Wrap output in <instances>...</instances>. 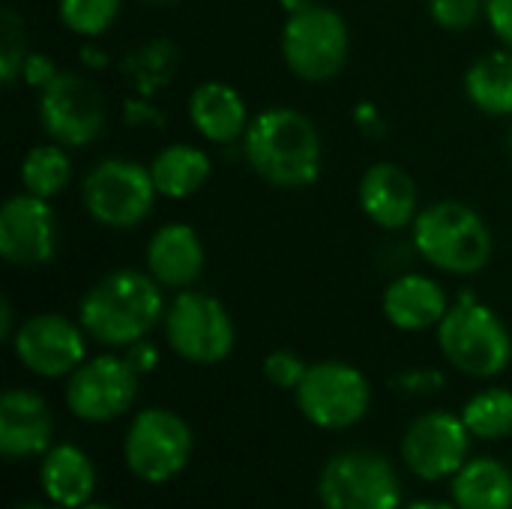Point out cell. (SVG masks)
<instances>
[{
    "mask_svg": "<svg viewBox=\"0 0 512 509\" xmlns=\"http://www.w3.org/2000/svg\"><path fill=\"white\" fill-rule=\"evenodd\" d=\"M249 168L279 189H303L321 177L324 144L321 132L297 108H267L249 120L243 135Z\"/></svg>",
    "mask_w": 512,
    "mask_h": 509,
    "instance_id": "1",
    "label": "cell"
},
{
    "mask_svg": "<svg viewBox=\"0 0 512 509\" xmlns=\"http://www.w3.org/2000/svg\"><path fill=\"white\" fill-rule=\"evenodd\" d=\"M162 285L141 270L105 273L78 303V324L105 348H129L165 318Z\"/></svg>",
    "mask_w": 512,
    "mask_h": 509,
    "instance_id": "2",
    "label": "cell"
},
{
    "mask_svg": "<svg viewBox=\"0 0 512 509\" xmlns=\"http://www.w3.org/2000/svg\"><path fill=\"white\" fill-rule=\"evenodd\" d=\"M414 249L426 264L453 276H474L492 261V231L486 219L459 201H438L417 213L411 225Z\"/></svg>",
    "mask_w": 512,
    "mask_h": 509,
    "instance_id": "3",
    "label": "cell"
},
{
    "mask_svg": "<svg viewBox=\"0 0 512 509\" xmlns=\"http://www.w3.org/2000/svg\"><path fill=\"white\" fill-rule=\"evenodd\" d=\"M438 345L447 363L468 378H495L512 360V339L504 321L465 291L438 324Z\"/></svg>",
    "mask_w": 512,
    "mask_h": 509,
    "instance_id": "4",
    "label": "cell"
},
{
    "mask_svg": "<svg viewBox=\"0 0 512 509\" xmlns=\"http://www.w3.org/2000/svg\"><path fill=\"white\" fill-rule=\"evenodd\" d=\"M351 33L345 18L321 3H312L282 24V60L285 66L309 84L333 81L348 60Z\"/></svg>",
    "mask_w": 512,
    "mask_h": 509,
    "instance_id": "5",
    "label": "cell"
},
{
    "mask_svg": "<svg viewBox=\"0 0 512 509\" xmlns=\"http://www.w3.org/2000/svg\"><path fill=\"white\" fill-rule=\"evenodd\" d=\"M156 198L159 192L150 177V168L132 159H102L87 171L81 183V201L87 216L111 231L138 228L150 216Z\"/></svg>",
    "mask_w": 512,
    "mask_h": 509,
    "instance_id": "6",
    "label": "cell"
},
{
    "mask_svg": "<svg viewBox=\"0 0 512 509\" xmlns=\"http://www.w3.org/2000/svg\"><path fill=\"white\" fill-rule=\"evenodd\" d=\"M168 348L195 366H216L231 357L237 330L222 300L204 291H180L162 318Z\"/></svg>",
    "mask_w": 512,
    "mask_h": 509,
    "instance_id": "7",
    "label": "cell"
},
{
    "mask_svg": "<svg viewBox=\"0 0 512 509\" xmlns=\"http://www.w3.org/2000/svg\"><path fill=\"white\" fill-rule=\"evenodd\" d=\"M192 429L189 423L168 408H144L129 423L123 441V459L135 480L162 486L180 477L192 459Z\"/></svg>",
    "mask_w": 512,
    "mask_h": 509,
    "instance_id": "8",
    "label": "cell"
},
{
    "mask_svg": "<svg viewBox=\"0 0 512 509\" xmlns=\"http://www.w3.org/2000/svg\"><path fill=\"white\" fill-rule=\"evenodd\" d=\"M294 396L300 414L327 432H345L357 426L372 405V387L366 375L342 360L312 363Z\"/></svg>",
    "mask_w": 512,
    "mask_h": 509,
    "instance_id": "9",
    "label": "cell"
},
{
    "mask_svg": "<svg viewBox=\"0 0 512 509\" xmlns=\"http://www.w3.org/2000/svg\"><path fill=\"white\" fill-rule=\"evenodd\" d=\"M324 509H402V483L390 459L351 450L327 459L318 474Z\"/></svg>",
    "mask_w": 512,
    "mask_h": 509,
    "instance_id": "10",
    "label": "cell"
},
{
    "mask_svg": "<svg viewBox=\"0 0 512 509\" xmlns=\"http://www.w3.org/2000/svg\"><path fill=\"white\" fill-rule=\"evenodd\" d=\"M39 126L63 147H87L99 138L105 126L102 90L75 72H57L48 87L39 90Z\"/></svg>",
    "mask_w": 512,
    "mask_h": 509,
    "instance_id": "11",
    "label": "cell"
},
{
    "mask_svg": "<svg viewBox=\"0 0 512 509\" xmlns=\"http://www.w3.org/2000/svg\"><path fill=\"white\" fill-rule=\"evenodd\" d=\"M138 381L126 357H90L66 378V408L84 423H111L135 405Z\"/></svg>",
    "mask_w": 512,
    "mask_h": 509,
    "instance_id": "12",
    "label": "cell"
},
{
    "mask_svg": "<svg viewBox=\"0 0 512 509\" xmlns=\"http://www.w3.org/2000/svg\"><path fill=\"white\" fill-rule=\"evenodd\" d=\"M15 360L39 378H69L87 360V333L60 312H39L12 336Z\"/></svg>",
    "mask_w": 512,
    "mask_h": 509,
    "instance_id": "13",
    "label": "cell"
},
{
    "mask_svg": "<svg viewBox=\"0 0 512 509\" xmlns=\"http://www.w3.org/2000/svg\"><path fill=\"white\" fill-rule=\"evenodd\" d=\"M471 432L462 417L450 411H429L420 414L405 438H402V459L408 471L426 483H438L444 477H456L468 462Z\"/></svg>",
    "mask_w": 512,
    "mask_h": 509,
    "instance_id": "14",
    "label": "cell"
},
{
    "mask_svg": "<svg viewBox=\"0 0 512 509\" xmlns=\"http://www.w3.org/2000/svg\"><path fill=\"white\" fill-rule=\"evenodd\" d=\"M57 216L51 201L30 192L9 195L0 207V255L12 267L48 264L57 252Z\"/></svg>",
    "mask_w": 512,
    "mask_h": 509,
    "instance_id": "15",
    "label": "cell"
},
{
    "mask_svg": "<svg viewBox=\"0 0 512 509\" xmlns=\"http://www.w3.org/2000/svg\"><path fill=\"white\" fill-rule=\"evenodd\" d=\"M360 210L384 231H402L417 219V183L396 162H375L357 186Z\"/></svg>",
    "mask_w": 512,
    "mask_h": 509,
    "instance_id": "16",
    "label": "cell"
},
{
    "mask_svg": "<svg viewBox=\"0 0 512 509\" xmlns=\"http://www.w3.org/2000/svg\"><path fill=\"white\" fill-rule=\"evenodd\" d=\"M54 420L48 402L24 387L6 390L0 399V453L6 459H33L51 450Z\"/></svg>",
    "mask_w": 512,
    "mask_h": 509,
    "instance_id": "17",
    "label": "cell"
},
{
    "mask_svg": "<svg viewBox=\"0 0 512 509\" xmlns=\"http://www.w3.org/2000/svg\"><path fill=\"white\" fill-rule=\"evenodd\" d=\"M144 261H147V273L162 288L186 291L204 273L207 255H204V243L192 225L168 222L150 237Z\"/></svg>",
    "mask_w": 512,
    "mask_h": 509,
    "instance_id": "18",
    "label": "cell"
},
{
    "mask_svg": "<svg viewBox=\"0 0 512 509\" xmlns=\"http://www.w3.org/2000/svg\"><path fill=\"white\" fill-rule=\"evenodd\" d=\"M381 312L396 330L423 333L444 321V315L450 312V300L432 276L405 273L387 285L381 297Z\"/></svg>",
    "mask_w": 512,
    "mask_h": 509,
    "instance_id": "19",
    "label": "cell"
},
{
    "mask_svg": "<svg viewBox=\"0 0 512 509\" xmlns=\"http://www.w3.org/2000/svg\"><path fill=\"white\" fill-rule=\"evenodd\" d=\"M189 120L210 144H234L249 129L246 102L225 81H201L189 93Z\"/></svg>",
    "mask_w": 512,
    "mask_h": 509,
    "instance_id": "20",
    "label": "cell"
},
{
    "mask_svg": "<svg viewBox=\"0 0 512 509\" xmlns=\"http://www.w3.org/2000/svg\"><path fill=\"white\" fill-rule=\"evenodd\" d=\"M39 486L54 507L78 509L96 492V465L75 444H57L42 456Z\"/></svg>",
    "mask_w": 512,
    "mask_h": 509,
    "instance_id": "21",
    "label": "cell"
},
{
    "mask_svg": "<svg viewBox=\"0 0 512 509\" xmlns=\"http://www.w3.org/2000/svg\"><path fill=\"white\" fill-rule=\"evenodd\" d=\"M147 168H150V177L162 198L183 201V198L195 195L210 180L213 162L201 147L180 141V144L162 147Z\"/></svg>",
    "mask_w": 512,
    "mask_h": 509,
    "instance_id": "22",
    "label": "cell"
},
{
    "mask_svg": "<svg viewBox=\"0 0 512 509\" xmlns=\"http://www.w3.org/2000/svg\"><path fill=\"white\" fill-rule=\"evenodd\" d=\"M459 509H512V471L498 459H471L453 477Z\"/></svg>",
    "mask_w": 512,
    "mask_h": 509,
    "instance_id": "23",
    "label": "cell"
},
{
    "mask_svg": "<svg viewBox=\"0 0 512 509\" xmlns=\"http://www.w3.org/2000/svg\"><path fill=\"white\" fill-rule=\"evenodd\" d=\"M465 93L474 108L489 117L512 114V48L477 57L465 72Z\"/></svg>",
    "mask_w": 512,
    "mask_h": 509,
    "instance_id": "24",
    "label": "cell"
},
{
    "mask_svg": "<svg viewBox=\"0 0 512 509\" xmlns=\"http://www.w3.org/2000/svg\"><path fill=\"white\" fill-rule=\"evenodd\" d=\"M66 150L69 147H63L57 141L30 147L24 153L21 171H18L24 192L36 195V198H45V201L57 198L72 180V159H69Z\"/></svg>",
    "mask_w": 512,
    "mask_h": 509,
    "instance_id": "25",
    "label": "cell"
},
{
    "mask_svg": "<svg viewBox=\"0 0 512 509\" xmlns=\"http://www.w3.org/2000/svg\"><path fill=\"white\" fill-rule=\"evenodd\" d=\"M468 432L480 441H501L512 435V390L489 387L468 399L462 408Z\"/></svg>",
    "mask_w": 512,
    "mask_h": 509,
    "instance_id": "26",
    "label": "cell"
},
{
    "mask_svg": "<svg viewBox=\"0 0 512 509\" xmlns=\"http://www.w3.org/2000/svg\"><path fill=\"white\" fill-rule=\"evenodd\" d=\"M120 6L123 0H57V15L69 33L96 39L117 21Z\"/></svg>",
    "mask_w": 512,
    "mask_h": 509,
    "instance_id": "27",
    "label": "cell"
},
{
    "mask_svg": "<svg viewBox=\"0 0 512 509\" xmlns=\"http://www.w3.org/2000/svg\"><path fill=\"white\" fill-rule=\"evenodd\" d=\"M429 15L438 27L462 33L486 15V0H429Z\"/></svg>",
    "mask_w": 512,
    "mask_h": 509,
    "instance_id": "28",
    "label": "cell"
},
{
    "mask_svg": "<svg viewBox=\"0 0 512 509\" xmlns=\"http://www.w3.org/2000/svg\"><path fill=\"white\" fill-rule=\"evenodd\" d=\"M306 372H309V363L288 348L270 351L264 357V378L279 390H297Z\"/></svg>",
    "mask_w": 512,
    "mask_h": 509,
    "instance_id": "29",
    "label": "cell"
},
{
    "mask_svg": "<svg viewBox=\"0 0 512 509\" xmlns=\"http://www.w3.org/2000/svg\"><path fill=\"white\" fill-rule=\"evenodd\" d=\"M30 51H24V36L18 30V21L12 18V12L3 15V36H0V78L3 84H12L21 75L24 57Z\"/></svg>",
    "mask_w": 512,
    "mask_h": 509,
    "instance_id": "30",
    "label": "cell"
},
{
    "mask_svg": "<svg viewBox=\"0 0 512 509\" xmlns=\"http://www.w3.org/2000/svg\"><path fill=\"white\" fill-rule=\"evenodd\" d=\"M171 57H174V48L168 42H153L147 48H138V54L129 60L135 66V75H162V78H171Z\"/></svg>",
    "mask_w": 512,
    "mask_h": 509,
    "instance_id": "31",
    "label": "cell"
},
{
    "mask_svg": "<svg viewBox=\"0 0 512 509\" xmlns=\"http://www.w3.org/2000/svg\"><path fill=\"white\" fill-rule=\"evenodd\" d=\"M396 387L405 393H414V396H429L444 387V375L438 369H411L396 378Z\"/></svg>",
    "mask_w": 512,
    "mask_h": 509,
    "instance_id": "32",
    "label": "cell"
},
{
    "mask_svg": "<svg viewBox=\"0 0 512 509\" xmlns=\"http://www.w3.org/2000/svg\"><path fill=\"white\" fill-rule=\"evenodd\" d=\"M57 72H60V69L54 66V60H51L48 54H39V51H30V54L24 57V66H21V78H24L33 90L48 87V84L54 81Z\"/></svg>",
    "mask_w": 512,
    "mask_h": 509,
    "instance_id": "33",
    "label": "cell"
},
{
    "mask_svg": "<svg viewBox=\"0 0 512 509\" xmlns=\"http://www.w3.org/2000/svg\"><path fill=\"white\" fill-rule=\"evenodd\" d=\"M486 21L504 48H512V0H486Z\"/></svg>",
    "mask_w": 512,
    "mask_h": 509,
    "instance_id": "34",
    "label": "cell"
},
{
    "mask_svg": "<svg viewBox=\"0 0 512 509\" xmlns=\"http://www.w3.org/2000/svg\"><path fill=\"white\" fill-rule=\"evenodd\" d=\"M123 117L129 126H153V129H162V111L150 102V99H129L123 105Z\"/></svg>",
    "mask_w": 512,
    "mask_h": 509,
    "instance_id": "35",
    "label": "cell"
},
{
    "mask_svg": "<svg viewBox=\"0 0 512 509\" xmlns=\"http://www.w3.org/2000/svg\"><path fill=\"white\" fill-rule=\"evenodd\" d=\"M123 357L129 360V366H132L138 375H150V372L159 366V348H156L153 342H147V339H141V342L129 345Z\"/></svg>",
    "mask_w": 512,
    "mask_h": 509,
    "instance_id": "36",
    "label": "cell"
},
{
    "mask_svg": "<svg viewBox=\"0 0 512 509\" xmlns=\"http://www.w3.org/2000/svg\"><path fill=\"white\" fill-rule=\"evenodd\" d=\"M354 120H357V126H360L366 135H381V132H384L381 114H378V108H375L372 102L357 105V108H354Z\"/></svg>",
    "mask_w": 512,
    "mask_h": 509,
    "instance_id": "37",
    "label": "cell"
},
{
    "mask_svg": "<svg viewBox=\"0 0 512 509\" xmlns=\"http://www.w3.org/2000/svg\"><path fill=\"white\" fill-rule=\"evenodd\" d=\"M15 312H12V303H9V297H3V303H0V339L3 342H12V336H15Z\"/></svg>",
    "mask_w": 512,
    "mask_h": 509,
    "instance_id": "38",
    "label": "cell"
},
{
    "mask_svg": "<svg viewBox=\"0 0 512 509\" xmlns=\"http://www.w3.org/2000/svg\"><path fill=\"white\" fill-rule=\"evenodd\" d=\"M282 9H285V15H294V12H300V9H306V6H312L315 0H276Z\"/></svg>",
    "mask_w": 512,
    "mask_h": 509,
    "instance_id": "39",
    "label": "cell"
},
{
    "mask_svg": "<svg viewBox=\"0 0 512 509\" xmlns=\"http://www.w3.org/2000/svg\"><path fill=\"white\" fill-rule=\"evenodd\" d=\"M96 48H84V54H81V60L87 63V66H105L108 63V57L105 54H93Z\"/></svg>",
    "mask_w": 512,
    "mask_h": 509,
    "instance_id": "40",
    "label": "cell"
},
{
    "mask_svg": "<svg viewBox=\"0 0 512 509\" xmlns=\"http://www.w3.org/2000/svg\"><path fill=\"white\" fill-rule=\"evenodd\" d=\"M405 509H459L456 504H444V501H414Z\"/></svg>",
    "mask_w": 512,
    "mask_h": 509,
    "instance_id": "41",
    "label": "cell"
},
{
    "mask_svg": "<svg viewBox=\"0 0 512 509\" xmlns=\"http://www.w3.org/2000/svg\"><path fill=\"white\" fill-rule=\"evenodd\" d=\"M15 509H48V507H42V504H18ZM54 509H63V507H54Z\"/></svg>",
    "mask_w": 512,
    "mask_h": 509,
    "instance_id": "42",
    "label": "cell"
},
{
    "mask_svg": "<svg viewBox=\"0 0 512 509\" xmlns=\"http://www.w3.org/2000/svg\"><path fill=\"white\" fill-rule=\"evenodd\" d=\"M78 509H114V507H108V504H84V507H78Z\"/></svg>",
    "mask_w": 512,
    "mask_h": 509,
    "instance_id": "43",
    "label": "cell"
},
{
    "mask_svg": "<svg viewBox=\"0 0 512 509\" xmlns=\"http://www.w3.org/2000/svg\"><path fill=\"white\" fill-rule=\"evenodd\" d=\"M144 3H153V6H165V3H174V0H144Z\"/></svg>",
    "mask_w": 512,
    "mask_h": 509,
    "instance_id": "44",
    "label": "cell"
},
{
    "mask_svg": "<svg viewBox=\"0 0 512 509\" xmlns=\"http://www.w3.org/2000/svg\"><path fill=\"white\" fill-rule=\"evenodd\" d=\"M510 153H512V129H510Z\"/></svg>",
    "mask_w": 512,
    "mask_h": 509,
    "instance_id": "45",
    "label": "cell"
}]
</instances>
